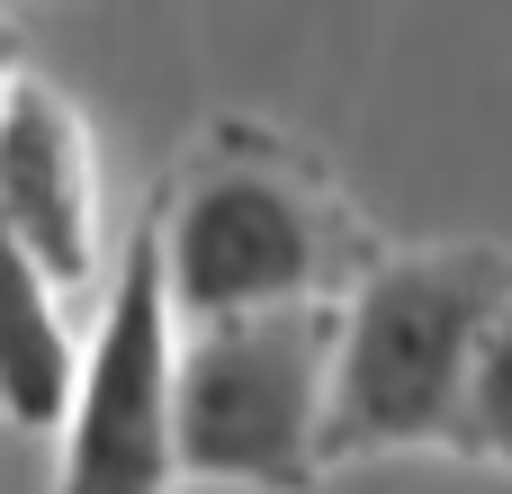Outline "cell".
I'll return each instance as SVG.
<instances>
[{
    "label": "cell",
    "instance_id": "6da1fadb",
    "mask_svg": "<svg viewBox=\"0 0 512 494\" xmlns=\"http://www.w3.org/2000/svg\"><path fill=\"white\" fill-rule=\"evenodd\" d=\"M153 261L171 324H225L270 306H342L387 252L351 216V198L270 126L216 117L180 171L171 198H153Z\"/></svg>",
    "mask_w": 512,
    "mask_h": 494
},
{
    "label": "cell",
    "instance_id": "7a4b0ae2",
    "mask_svg": "<svg viewBox=\"0 0 512 494\" xmlns=\"http://www.w3.org/2000/svg\"><path fill=\"white\" fill-rule=\"evenodd\" d=\"M512 306V252L432 243L378 261L333 306V387H324V477L396 450H450L468 423V369L486 324Z\"/></svg>",
    "mask_w": 512,
    "mask_h": 494
},
{
    "label": "cell",
    "instance_id": "3957f363",
    "mask_svg": "<svg viewBox=\"0 0 512 494\" xmlns=\"http://www.w3.org/2000/svg\"><path fill=\"white\" fill-rule=\"evenodd\" d=\"M324 387H333V306L189 324L171 342L180 477L243 494H315L324 486Z\"/></svg>",
    "mask_w": 512,
    "mask_h": 494
},
{
    "label": "cell",
    "instance_id": "277c9868",
    "mask_svg": "<svg viewBox=\"0 0 512 494\" xmlns=\"http://www.w3.org/2000/svg\"><path fill=\"white\" fill-rule=\"evenodd\" d=\"M171 306H162V261H153V225H135V243L108 270V306L99 333L72 369L63 396V459L54 494H171L180 486V450H171Z\"/></svg>",
    "mask_w": 512,
    "mask_h": 494
},
{
    "label": "cell",
    "instance_id": "5b68a950",
    "mask_svg": "<svg viewBox=\"0 0 512 494\" xmlns=\"http://www.w3.org/2000/svg\"><path fill=\"white\" fill-rule=\"evenodd\" d=\"M0 234L54 297H81L99 279V162L72 99L36 72L0 81Z\"/></svg>",
    "mask_w": 512,
    "mask_h": 494
},
{
    "label": "cell",
    "instance_id": "8992f818",
    "mask_svg": "<svg viewBox=\"0 0 512 494\" xmlns=\"http://www.w3.org/2000/svg\"><path fill=\"white\" fill-rule=\"evenodd\" d=\"M72 369H81V342L63 324V297L0 234V423L54 432L63 423V396H72Z\"/></svg>",
    "mask_w": 512,
    "mask_h": 494
},
{
    "label": "cell",
    "instance_id": "52a82bcc",
    "mask_svg": "<svg viewBox=\"0 0 512 494\" xmlns=\"http://www.w3.org/2000/svg\"><path fill=\"white\" fill-rule=\"evenodd\" d=\"M459 459L504 468L512 477V306L486 324L477 369H468V423H459Z\"/></svg>",
    "mask_w": 512,
    "mask_h": 494
},
{
    "label": "cell",
    "instance_id": "ba28073f",
    "mask_svg": "<svg viewBox=\"0 0 512 494\" xmlns=\"http://www.w3.org/2000/svg\"><path fill=\"white\" fill-rule=\"evenodd\" d=\"M9 72H18V63H9V27H0V81H9Z\"/></svg>",
    "mask_w": 512,
    "mask_h": 494
}]
</instances>
